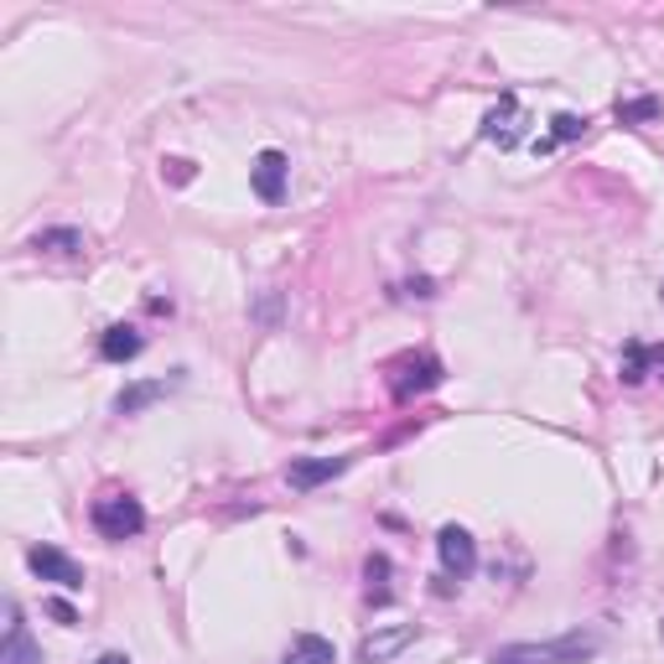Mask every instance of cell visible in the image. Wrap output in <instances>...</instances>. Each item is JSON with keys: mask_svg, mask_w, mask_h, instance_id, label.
Returning a JSON list of instances; mask_svg holds the SVG:
<instances>
[{"mask_svg": "<svg viewBox=\"0 0 664 664\" xmlns=\"http://www.w3.org/2000/svg\"><path fill=\"white\" fill-rule=\"evenodd\" d=\"M88 519H94V529H99L104 540H136L140 529H146V509L130 494H99Z\"/></svg>", "mask_w": 664, "mask_h": 664, "instance_id": "6da1fadb", "label": "cell"}, {"mask_svg": "<svg viewBox=\"0 0 664 664\" xmlns=\"http://www.w3.org/2000/svg\"><path fill=\"white\" fill-rule=\"evenodd\" d=\"M529 664H581L597 654V633H566V639H550V644H514Z\"/></svg>", "mask_w": 664, "mask_h": 664, "instance_id": "7a4b0ae2", "label": "cell"}, {"mask_svg": "<svg viewBox=\"0 0 664 664\" xmlns=\"http://www.w3.org/2000/svg\"><path fill=\"white\" fill-rule=\"evenodd\" d=\"M415 623H384V629L363 633L358 639V664H390L394 654H405L410 644H415Z\"/></svg>", "mask_w": 664, "mask_h": 664, "instance_id": "3957f363", "label": "cell"}, {"mask_svg": "<svg viewBox=\"0 0 664 664\" xmlns=\"http://www.w3.org/2000/svg\"><path fill=\"white\" fill-rule=\"evenodd\" d=\"M27 566H32L42 581H57L63 592H78V587H84V566L73 561L68 550H57V546H32V550H27Z\"/></svg>", "mask_w": 664, "mask_h": 664, "instance_id": "277c9868", "label": "cell"}, {"mask_svg": "<svg viewBox=\"0 0 664 664\" xmlns=\"http://www.w3.org/2000/svg\"><path fill=\"white\" fill-rule=\"evenodd\" d=\"M442 384V363L431 354H415V358H400L394 363V379H390V390L394 400H410V394H426Z\"/></svg>", "mask_w": 664, "mask_h": 664, "instance_id": "5b68a950", "label": "cell"}, {"mask_svg": "<svg viewBox=\"0 0 664 664\" xmlns=\"http://www.w3.org/2000/svg\"><path fill=\"white\" fill-rule=\"evenodd\" d=\"M436 556H442L446 577H457V581L477 571V540L462 525H446L442 535H436Z\"/></svg>", "mask_w": 664, "mask_h": 664, "instance_id": "8992f818", "label": "cell"}, {"mask_svg": "<svg viewBox=\"0 0 664 664\" xmlns=\"http://www.w3.org/2000/svg\"><path fill=\"white\" fill-rule=\"evenodd\" d=\"M286 177H291V161L281 151H260L255 167H250V182H255V192L265 203H281V198H286Z\"/></svg>", "mask_w": 664, "mask_h": 664, "instance_id": "52a82bcc", "label": "cell"}, {"mask_svg": "<svg viewBox=\"0 0 664 664\" xmlns=\"http://www.w3.org/2000/svg\"><path fill=\"white\" fill-rule=\"evenodd\" d=\"M654 369H664V348H649V342H629L623 358H618V379L623 384H644Z\"/></svg>", "mask_w": 664, "mask_h": 664, "instance_id": "ba28073f", "label": "cell"}, {"mask_svg": "<svg viewBox=\"0 0 664 664\" xmlns=\"http://www.w3.org/2000/svg\"><path fill=\"white\" fill-rule=\"evenodd\" d=\"M338 473H348V457H296L291 462V488H317V483H327V477H338Z\"/></svg>", "mask_w": 664, "mask_h": 664, "instance_id": "9c48e42d", "label": "cell"}, {"mask_svg": "<svg viewBox=\"0 0 664 664\" xmlns=\"http://www.w3.org/2000/svg\"><path fill=\"white\" fill-rule=\"evenodd\" d=\"M171 384H177V379H140V384H125V390L115 394V410H119V415H140L146 405L167 400Z\"/></svg>", "mask_w": 664, "mask_h": 664, "instance_id": "30bf717a", "label": "cell"}, {"mask_svg": "<svg viewBox=\"0 0 664 664\" xmlns=\"http://www.w3.org/2000/svg\"><path fill=\"white\" fill-rule=\"evenodd\" d=\"M483 140H494V146H519V99L504 94L498 109L483 119Z\"/></svg>", "mask_w": 664, "mask_h": 664, "instance_id": "8fae6325", "label": "cell"}, {"mask_svg": "<svg viewBox=\"0 0 664 664\" xmlns=\"http://www.w3.org/2000/svg\"><path fill=\"white\" fill-rule=\"evenodd\" d=\"M0 664H42V649L32 644V633L21 623V608H11V623H6V649H0Z\"/></svg>", "mask_w": 664, "mask_h": 664, "instance_id": "7c38bea8", "label": "cell"}, {"mask_svg": "<svg viewBox=\"0 0 664 664\" xmlns=\"http://www.w3.org/2000/svg\"><path fill=\"white\" fill-rule=\"evenodd\" d=\"M136 354H140V333H136V327L115 323V327H109V333L99 338V358H104V363H130Z\"/></svg>", "mask_w": 664, "mask_h": 664, "instance_id": "4fadbf2b", "label": "cell"}, {"mask_svg": "<svg viewBox=\"0 0 664 664\" xmlns=\"http://www.w3.org/2000/svg\"><path fill=\"white\" fill-rule=\"evenodd\" d=\"M281 664H333V644L317 639V633H302V639H291L286 660Z\"/></svg>", "mask_w": 664, "mask_h": 664, "instance_id": "5bb4252c", "label": "cell"}, {"mask_svg": "<svg viewBox=\"0 0 664 664\" xmlns=\"http://www.w3.org/2000/svg\"><path fill=\"white\" fill-rule=\"evenodd\" d=\"M32 250H42V255H78V250H84V234H78V229H42V234L32 239Z\"/></svg>", "mask_w": 664, "mask_h": 664, "instance_id": "9a60e30c", "label": "cell"}, {"mask_svg": "<svg viewBox=\"0 0 664 664\" xmlns=\"http://www.w3.org/2000/svg\"><path fill=\"white\" fill-rule=\"evenodd\" d=\"M664 104L654 99V94H644V99H618V119L623 125H649V119H660Z\"/></svg>", "mask_w": 664, "mask_h": 664, "instance_id": "2e32d148", "label": "cell"}, {"mask_svg": "<svg viewBox=\"0 0 664 664\" xmlns=\"http://www.w3.org/2000/svg\"><path fill=\"white\" fill-rule=\"evenodd\" d=\"M363 577H369V597H375V602H384V597H390V587H384V581H390V556H369Z\"/></svg>", "mask_w": 664, "mask_h": 664, "instance_id": "e0dca14e", "label": "cell"}, {"mask_svg": "<svg viewBox=\"0 0 664 664\" xmlns=\"http://www.w3.org/2000/svg\"><path fill=\"white\" fill-rule=\"evenodd\" d=\"M550 125H556V130H550V140H540L535 151H550L556 140H577L581 130H587V119H581V115H556V119H550Z\"/></svg>", "mask_w": 664, "mask_h": 664, "instance_id": "ac0fdd59", "label": "cell"}, {"mask_svg": "<svg viewBox=\"0 0 664 664\" xmlns=\"http://www.w3.org/2000/svg\"><path fill=\"white\" fill-rule=\"evenodd\" d=\"M48 613L57 618V623H63V629H73V623H78V613H73L68 602H48Z\"/></svg>", "mask_w": 664, "mask_h": 664, "instance_id": "d6986e66", "label": "cell"}, {"mask_svg": "<svg viewBox=\"0 0 664 664\" xmlns=\"http://www.w3.org/2000/svg\"><path fill=\"white\" fill-rule=\"evenodd\" d=\"M494 664H529V660H525V654H519V649L509 644V649H498V654H494Z\"/></svg>", "mask_w": 664, "mask_h": 664, "instance_id": "ffe728a7", "label": "cell"}, {"mask_svg": "<svg viewBox=\"0 0 664 664\" xmlns=\"http://www.w3.org/2000/svg\"><path fill=\"white\" fill-rule=\"evenodd\" d=\"M94 664H130V654H99Z\"/></svg>", "mask_w": 664, "mask_h": 664, "instance_id": "44dd1931", "label": "cell"}, {"mask_svg": "<svg viewBox=\"0 0 664 664\" xmlns=\"http://www.w3.org/2000/svg\"><path fill=\"white\" fill-rule=\"evenodd\" d=\"M660 633H664V623H660Z\"/></svg>", "mask_w": 664, "mask_h": 664, "instance_id": "7402d4cb", "label": "cell"}]
</instances>
